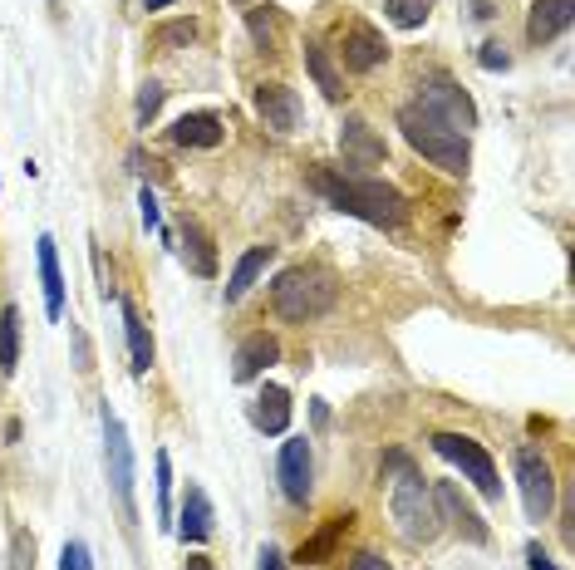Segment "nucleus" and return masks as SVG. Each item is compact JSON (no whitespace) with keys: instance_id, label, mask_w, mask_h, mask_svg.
Returning a JSON list of instances; mask_svg holds the SVG:
<instances>
[{"instance_id":"nucleus-1","label":"nucleus","mask_w":575,"mask_h":570,"mask_svg":"<svg viewBox=\"0 0 575 570\" xmlns=\"http://www.w3.org/2000/svg\"><path fill=\"white\" fill-rule=\"evenodd\" d=\"M310 187L335 207L349 212L369 227H403L408 222V202L394 182L384 177H369L359 168H335V163H310Z\"/></svg>"},{"instance_id":"nucleus-2","label":"nucleus","mask_w":575,"mask_h":570,"mask_svg":"<svg viewBox=\"0 0 575 570\" xmlns=\"http://www.w3.org/2000/svg\"><path fill=\"white\" fill-rule=\"evenodd\" d=\"M335 295H340V285H335V271H325V266H286L271 281V305L290 325L320 320L335 305Z\"/></svg>"},{"instance_id":"nucleus-3","label":"nucleus","mask_w":575,"mask_h":570,"mask_svg":"<svg viewBox=\"0 0 575 570\" xmlns=\"http://www.w3.org/2000/svg\"><path fill=\"white\" fill-rule=\"evenodd\" d=\"M403 138L413 143V153H423L433 168H443L448 177H462L472 153H467V133H458L453 123H443L438 114H428L423 104H403L399 109Z\"/></svg>"},{"instance_id":"nucleus-4","label":"nucleus","mask_w":575,"mask_h":570,"mask_svg":"<svg viewBox=\"0 0 575 570\" xmlns=\"http://www.w3.org/2000/svg\"><path fill=\"white\" fill-rule=\"evenodd\" d=\"M389 516H394V526H399V536L408 546H423V541H433V536L443 531L438 502H433L428 482L413 472V462L399 467V477H394V487H389Z\"/></svg>"},{"instance_id":"nucleus-5","label":"nucleus","mask_w":575,"mask_h":570,"mask_svg":"<svg viewBox=\"0 0 575 570\" xmlns=\"http://www.w3.org/2000/svg\"><path fill=\"white\" fill-rule=\"evenodd\" d=\"M433 453L448 457L462 477L487 497V502H502V477H497V462L487 457V448L477 438H462V433H433Z\"/></svg>"},{"instance_id":"nucleus-6","label":"nucleus","mask_w":575,"mask_h":570,"mask_svg":"<svg viewBox=\"0 0 575 570\" xmlns=\"http://www.w3.org/2000/svg\"><path fill=\"white\" fill-rule=\"evenodd\" d=\"M413 104H423L428 114H438L443 123H453L458 133H472L477 128V104L467 99V89H462L453 74H443V69H433V74H423V84H418V99Z\"/></svg>"},{"instance_id":"nucleus-7","label":"nucleus","mask_w":575,"mask_h":570,"mask_svg":"<svg viewBox=\"0 0 575 570\" xmlns=\"http://www.w3.org/2000/svg\"><path fill=\"white\" fill-rule=\"evenodd\" d=\"M517 487H521V507L531 521H546L551 507H556V472L546 453L536 448H517Z\"/></svg>"},{"instance_id":"nucleus-8","label":"nucleus","mask_w":575,"mask_h":570,"mask_svg":"<svg viewBox=\"0 0 575 570\" xmlns=\"http://www.w3.org/2000/svg\"><path fill=\"white\" fill-rule=\"evenodd\" d=\"M104 467H109V487H114L118 507L133 516V443H128V433H123V423H118V413L104 403Z\"/></svg>"},{"instance_id":"nucleus-9","label":"nucleus","mask_w":575,"mask_h":570,"mask_svg":"<svg viewBox=\"0 0 575 570\" xmlns=\"http://www.w3.org/2000/svg\"><path fill=\"white\" fill-rule=\"evenodd\" d=\"M310 438H286L281 443V457H276V477H281V492H286V502L295 507H305L310 502Z\"/></svg>"},{"instance_id":"nucleus-10","label":"nucleus","mask_w":575,"mask_h":570,"mask_svg":"<svg viewBox=\"0 0 575 570\" xmlns=\"http://www.w3.org/2000/svg\"><path fill=\"white\" fill-rule=\"evenodd\" d=\"M433 502H438V516H443V521H453V526H458L462 541H472V546H487V541H492L487 521H482V516H477V507H472V502L458 492V482H438Z\"/></svg>"},{"instance_id":"nucleus-11","label":"nucleus","mask_w":575,"mask_h":570,"mask_svg":"<svg viewBox=\"0 0 575 570\" xmlns=\"http://www.w3.org/2000/svg\"><path fill=\"white\" fill-rule=\"evenodd\" d=\"M340 55L354 74H369V69H379L384 59H389V40L374 30V25H364V20H349L345 25V40H340Z\"/></svg>"},{"instance_id":"nucleus-12","label":"nucleus","mask_w":575,"mask_h":570,"mask_svg":"<svg viewBox=\"0 0 575 570\" xmlns=\"http://www.w3.org/2000/svg\"><path fill=\"white\" fill-rule=\"evenodd\" d=\"M340 153H345V168H379V163L389 158L384 138H379L364 118H354V114L340 123Z\"/></svg>"},{"instance_id":"nucleus-13","label":"nucleus","mask_w":575,"mask_h":570,"mask_svg":"<svg viewBox=\"0 0 575 570\" xmlns=\"http://www.w3.org/2000/svg\"><path fill=\"white\" fill-rule=\"evenodd\" d=\"M251 104H256L261 123L276 128V133H295L300 128V99H295V89H286V84H256Z\"/></svg>"},{"instance_id":"nucleus-14","label":"nucleus","mask_w":575,"mask_h":570,"mask_svg":"<svg viewBox=\"0 0 575 570\" xmlns=\"http://www.w3.org/2000/svg\"><path fill=\"white\" fill-rule=\"evenodd\" d=\"M271 364H281V340H276V335H266V330H256V335H246V340L236 344L231 379H236V384H251V379H256V374H266Z\"/></svg>"},{"instance_id":"nucleus-15","label":"nucleus","mask_w":575,"mask_h":570,"mask_svg":"<svg viewBox=\"0 0 575 570\" xmlns=\"http://www.w3.org/2000/svg\"><path fill=\"white\" fill-rule=\"evenodd\" d=\"M575 20V0H531L526 15V40L531 45H551L556 35H566Z\"/></svg>"},{"instance_id":"nucleus-16","label":"nucleus","mask_w":575,"mask_h":570,"mask_svg":"<svg viewBox=\"0 0 575 570\" xmlns=\"http://www.w3.org/2000/svg\"><path fill=\"white\" fill-rule=\"evenodd\" d=\"M168 138H173L177 148H217V143L227 138V128H222L217 114H182L173 128H168Z\"/></svg>"},{"instance_id":"nucleus-17","label":"nucleus","mask_w":575,"mask_h":570,"mask_svg":"<svg viewBox=\"0 0 575 570\" xmlns=\"http://www.w3.org/2000/svg\"><path fill=\"white\" fill-rule=\"evenodd\" d=\"M35 256H40V285H45V315L59 320L64 315V276H59V251L50 231L35 241Z\"/></svg>"},{"instance_id":"nucleus-18","label":"nucleus","mask_w":575,"mask_h":570,"mask_svg":"<svg viewBox=\"0 0 575 570\" xmlns=\"http://www.w3.org/2000/svg\"><path fill=\"white\" fill-rule=\"evenodd\" d=\"M177 536H182V541H192V546L212 536V502H207V492H202L197 482H187L182 516H177Z\"/></svg>"},{"instance_id":"nucleus-19","label":"nucleus","mask_w":575,"mask_h":570,"mask_svg":"<svg viewBox=\"0 0 575 570\" xmlns=\"http://www.w3.org/2000/svg\"><path fill=\"white\" fill-rule=\"evenodd\" d=\"M251 423L261 428V433H286L290 428V394L281 384H266L256 403H251Z\"/></svg>"},{"instance_id":"nucleus-20","label":"nucleus","mask_w":575,"mask_h":570,"mask_svg":"<svg viewBox=\"0 0 575 570\" xmlns=\"http://www.w3.org/2000/svg\"><path fill=\"white\" fill-rule=\"evenodd\" d=\"M182 261H187V271H197V276H217L212 236L202 231V222H192V217H182Z\"/></svg>"},{"instance_id":"nucleus-21","label":"nucleus","mask_w":575,"mask_h":570,"mask_svg":"<svg viewBox=\"0 0 575 570\" xmlns=\"http://www.w3.org/2000/svg\"><path fill=\"white\" fill-rule=\"evenodd\" d=\"M271 256H276V246H251V251H241V261L231 266V276H227V305H236V300L256 285V276L271 266Z\"/></svg>"},{"instance_id":"nucleus-22","label":"nucleus","mask_w":575,"mask_h":570,"mask_svg":"<svg viewBox=\"0 0 575 570\" xmlns=\"http://www.w3.org/2000/svg\"><path fill=\"white\" fill-rule=\"evenodd\" d=\"M305 69H310V79H315V89L325 94V99H345V79H340V69H335V59H330V50L320 45V40H310L305 45Z\"/></svg>"},{"instance_id":"nucleus-23","label":"nucleus","mask_w":575,"mask_h":570,"mask_svg":"<svg viewBox=\"0 0 575 570\" xmlns=\"http://www.w3.org/2000/svg\"><path fill=\"white\" fill-rule=\"evenodd\" d=\"M349 521H354L349 512L345 516H330V521H325V526H320V531H315V536L295 551V561H300V566H320V561H330V551L340 546V536L349 531Z\"/></svg>"},{"instance_id":"nucleus-24","label":"nucleus","mask_w":575,"mask_h":570,"mask_svg":"<svg viewBox=\"0 0 575 570\" xmlns=\"http://www.w3.org/2000/svg\"><path fill=\"white\" fill-rule=\"evenodd\" d=\"M118 310H123V335H128V354H133V374H148L153 369V335H148L143 315L128 300H118Z\"/></svg>"},{"instance_id":"nucleus-25","label":"nucleus","mask_w":575,"mask_h":570,"mask_svg":"<svg viewBox=\"0 0 575 570\" xmlns=\"http://www.w3.org/2000/svg\"><path fill=\"white\" fill-rule=\"evenodd\" d=\"M20 364V310L0 305V374H15Z\"/></svg>"},{"instance_id":"nucleus-26","label":"nucleus","mask_w":575,"mask_h":570,"mask_svg":"<svg viewBox=\"0 0 575 570\" xmlns=\"http://www.w3.org/2000/svg\"><path fill=\"white\" fill-rule=\"evenodd\" d=\"M428 5H433V0H384V10H389V20H394L399 30H418V25L428 20Z\"/></svg>"},{"instance_id":"nucleus-27","label":"nucleus","mask_w":575,"mask_h":570,"mask_svg":"<svg viewBox=\"0 0 575 570\" xmlns=\"http://www.w3.org/2000/svg\"><path fill=\"white\" fill-rule=\"evenodd\" d=\"M153 472H158V521L168 526V516H173V462H168V453L153 457Z\"/></svg>"},{"instance_id":"nucleus-28","label":"nucleus","mask_w":575,"mask_h":570,"mask_svg":"<svg viewBox=\"0 0 575 570\" xmlns=\"http://www.w3.org/2000/svg\"><path fill=\"white\" fill-rule=\"evenodd\" d=\"M163 94H168V89H163L158 79H148V84L138 89V128H148V123L158 118V109H163Z\"/></svg>"},{"instance_id":"nucleus-29","label":"nucleus","mask_w":575,"mask_h":570,"mask_svg":"<svg viewBox=\"0 0 575 570\" xmlns=\"http://www.w3.org/2000/svg\"><path fill=\"white\" fill-rule=\"evenodd\" d=\"M251 40L261 45V55H271L276 50V20H271V10H251Z\"/></svg>"},{"instance_id":"nucleus-30","label":"nucleus","mask_w":575,"mask_h":570,"mask_svg":"<svg viewBox=\"0 0 575 570\" xmlns=\"http://www.w3.org/2000/svg\"><path fill=\"white\" fill-rule=\"evenodd\" d=\"M192 35H197L192 20H173V25H163V30L153 35V45H158V50H177V45H192Z\"/></svg>"},{"instance_id":"nucleus-31","label":"nucleus","mask_w":575,"mask_h":570,"mask_svg":"<svg viewBox=\"0 0 575 570\" xmlns=\"http://www.w3.org/2000/svg\"><path fill=\"white\" fill-rule=\"evenodd\" d=\"M138 217H143V227H148V231H163V212H158V197H153L148 187L138 192Z\"/></svg>"},{"instance_id":"nucleus-32","label":"nucleus","mask_w":575,"mask_h":570,"mask_svg":"<svg viewBox=\"0 0 575 570\" xmlns=\"http://www.w3.org/2000/svg\"><path fill=\"white\" fill-rule=\"evenodd\" d=\"M10 570H35V541L25 531H15V556H10Z\"/></svg>"},{"instance_id":"nucleus-33","label":"nucleus","mask_w":575,"mask_h":570,"mask_svg":"<svg viewBox=\"0 0 575 570\" xmlns=\"http://www.w3.org/2000/svg\"><path fill=\"white\" fill-rule=\"evenodd\" d=\"M59 570H89V551H84V541H64Z\"/></svg>"},{"instance_id":"nucleus-34","label":"nucleus","mask_w":575,"mask_h":570,"mask_svg":"<svg viewBox=\"0 0 575 570\" xmlns=\"http://www.w3.org/2000/svg\"><path fill=\"white\" fill-rule=\"evenodd\" d=\"M477 64H482V69H492V74H497V69H507V64H512V55H507V50H502V45H482V55H477Z\"/></svg>"},{"instance_id":"nucleus-35","label":"nucleus","mask_w":575,"mask_h":570,"mask_svg":"<svg viewBox=\"0 0 575 570\" xmlns=\"http://www.w3.org/2000/svg\"><path fill=\"white\" fill-rule=\"evenodd\" d=\"M526 566H531V570H561L551 556H546V551H541V541H531V546H526Z\"/></svg>"},{"instance_id":"nucleus-36","label":"nucleus","mask_w":575,"mask_h":570,"mask_svg":"<svg viewBox=\"0 0 575 570\" xmlns=\"http://www.w3.org/2000/svg\"><path fill=\"white\" fill-rule=\"evenodd\" d=\"M349 570H389V561H384V556H374V551H359V556L349 561Z\"/></svg>"},{"instance_id":"nucleus-37","label":"nucleus","mask_w":575,"mask_h":570,"mask_svg":"<svg viewBox=\"0 0 575 570\" xmlns=\"http://www.w3.org/2000/svg\"><path fill=\"white\" fill-rule=\"evenodd\" d=\"M261 570H286V556H281L276 546H266V551H261Z\"/></svg>"},{"instance_id":"nucleus-38","label":"nucleus","mask_w":575,"mask_h":570,"mask_svg":"<svg viewBox=\"0 0 575 570\" xmlns=\"http://www.w3.org/2000/svg\"><path fill=\"white\" fill-rule=\"evenodd\" d=\"M187 570H212V561L207 556H187Z\"/></svg>"},{"instance_id":"nucleus-39","label":"nucleus","mask_w":575,"mask_h":570,"mask_svg":"<svg viewBox=\"0 0 575 570\" xmlns=\"http://www.w3.org/2000/svg\"><path fill=\"white\" fill-rule=\"evenodd\" d=\"M173 0H143V10H168Z\"/></svg>"}]
</instances>
